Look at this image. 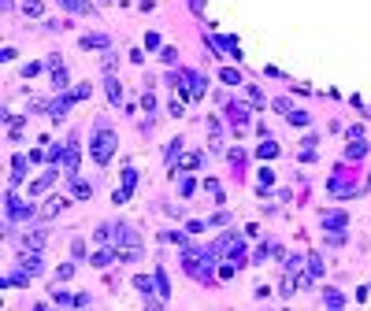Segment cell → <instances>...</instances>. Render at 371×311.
<instances>
[{
    "instance_id": "8992f818",
    "label": "cell",
    "mask_w": 371,
    "mask_h": 311,
    "mask_svg": "<svg viewBox=\"0 0 371 311\" xmlns=\"http://www.w3.org/2000/svg\"><path fill=\"white\" fill-rule=\"evenodd\" d=\"M45 241H49L45 230H30V234H23V252H41Z\"/></svg>"
},
{
    "instance_id": "3957f363",
    "label": "cell",
    "mask_w": 371,
    "mask_h": 311,
    "mask_svg": "<svg viewBox=\"0 0 371 311\" xmlns=\"http://www.w3.org/2000/svg\"><path fill=\"white\" fill-rule=\"evenodd\" d=\"M215 256H230V260H241V252H245V244H241V237L238 234H227V237H219L215 241V248H212Z\"/></svg>"
},
{
    "instance_id": "9c48e42d",
    "label": "cell",
    "mask_w": 371,
    "mask_h": 311,
    "mask_svg": "<svg viewBox=\"0 0 371 311\" xmlns=\"http://www.w3.org/2000/svg\"><path fill=\"white\" fill-rule=\"evenodd\" d=\"M319 219H323V226H327V230H342V226H349V215H342V211H323Z\"/></svg>"
},
{
    "instance_id": "d4e9b609",
    "label": "cell",
    "mask_w": 371,
    "mask_h": 311,
    "mask_svg": "<svg viewBox=\"0 0 371 311\" xmlns=\"http://www.w3.org/2000/svg\"><path fill=\"white\" fill-rule=\"evenodd\" d=\"M308 274H312V278H319V274H323V260H319L316 252L308 256Z\"/></svg>"
},
{
    "instance_id": "7402d4cb",
    "label": "cell",
    "mask_w": 371,
    "mask_h": 311,
    "mask_svg": "<svg viewBox=\"0 0 371 311\" xmlns=\"http://www.w3.org/2000/svg\"><path fill=\"white\" fill-rule=\"evenodd\" d=\"M23 174H26V160H23V156H15V160H11V182H19Z\"/></svg>"
},
{
    "instance_id": "603a6c76",
    "label": "cell",
    "mask_w": 371,
    "mask_h": 311,
    "mask_svg": "<svg viewBox=\"0 0 371 311\" xmlns=\"http://www.w3.org/2000/svg\"><path fill=\"white\" fill-rule=\"evenodd\" d=\"M152 282H156V278H145V274H137V278H134V289H137V293H152Z\"/></svg>"
},
{
    "instance_id": "8d00e7d4",
    "label": "cell",
    "mask_w": 371,
    "mask_h": 311,
    "mask_svg": "<svg viewBox=\"0 0 371 311\" xmlns=\"http://www.w3.org/2000/svg\"><path fill=\"white\" fill-rule=\"evenodd\" d=\"M145 48H160V34H145Z\"/></svg>"
},
{
    "instance_id": "2e32d148",
    "label": "cell",
    "mask_w": 371,
    "mask_h": 311,
    "mask_svg": "<svg viewBox=\"0 0 371 311\" xmlns=\"http://www.w3.org/2000/svg\"><path fill=\"white\" fill-rule=\"evenodd\" d=\"M71 193H75L78 200H89V182H82V178H71Z\"/></svg>"
},
{
    "instance_id": "484cf974",
    "label": "cell",
    "mask_w": 371,
    "mask_h": 311,
    "mask_svg": "<svg viewBox=\"0 0 371 311\" xmlns=\"http://www.w3.org/2000/svg\"><path fill=\"white\" fill-rule=\"evenodd\" d=\"M41 11H45L41 0H26V4H23V15H41Z\"/></svg>"
},
{
    "instance_id": "cb8c5ba5",
    "label": "cell",
    "mask_w": 371,
    "mask_h": 311,
    "mask_svg": "<svg viewBox=\"0 0 371 311\" xmlns=\"http://www.w3.org/2000/svg\"><path fill=\"white\" fill-rule=\"evenodd\" d=\"M156 289H160V293H163V296H167V293H171V282H167V270H163V267H160V270H156Z\"/></svg>"
},
{
    "instance_id": "5bb4252c",
    "label": "cell",
    "mask_w": 371,
    "mask_h": 311,
    "mask_svg": "<svg viewBox=\"0 0 371 311\" xmlns=\"http://www.w3.org/2000/svg\"><path fill=\"white\" fill-rule=\"evenodd\" d=\"M23 270H26V274H41V252H26Z\"/></svg>"
},
{
    "instance_id": "30bf717a",
    "label": "cell",
    "mask_w": 371,
    "mask_h": 311,
    "mask_svg": "<svg viewBox=\"0 0 371 311\" xmlns=\"http://www.w3.org/2000/svg\"><path fill=\"white\" fill-rule=\"evenodd\" d=\"M56 4H63L71 15H93V4H89V0H56Z\"/></svg>"
},
{
    "instance_id": "83f0119b",
    "label": "cell",
    "mask_w": 371,
    "mask_h": 311,
    "mask_svg": "<svg viewBox=\"0 0 371 311\" xmlns=\"http://www.w3.org/2000/svg\"><path fill=\"white\" fill-rule=\"evenodd\" d=\"M219 78H223L227 85H238V82H241V74H238V71H230V67H223V71H219Z\"/></svg>"
},
{
    "instance_id": "d6a6232c",
    "label": "cell",
    "mask_w": 371,
    "mask_h": 311,
    "mask_svg": "<svg viewBox=\"0 0 371 311\" xmlns=\"http://www.w3.org/2000/svg\"><path fill=\"white\" fill-rule=\"evenodd\" d=\"M71 274H75V267H71V263H63V267H59V270H56V278H59V282H67V278H71Z\"/></svg>"
},
{
    "instance_id": "74e56055",
    "label": "cell",
    "mask_w": 371,
    "mask_h": 311,
    "mask_svg": "<svg viewBox=\"0 0 371 311\" xmlns=\"http://www.w3.org/2000/svg\"><path fill=\"white\" fill-rule=\"evenodd\" d=\"M37 71H41V63H26V67H23V78H34Z\"/></svg>"
},
{
    "instance_id": "7c38bea8",
    "label": "cell",
    "mask_w": 371,
    "mask_h": 311,
    "mask_svg": "<svg viewBox=\"0 0 371 311\" xmlns=\"http://www.w3.org/2000/svg\"><path fill=\"white\" fill-rule=\"evenodd\" d=\"M108 45H111L108 34H85L82 37V48H108Z\"/></svg>"
},
{
    "instance_id": "ac0fdd59",
    "label": "cell",
    "mask_w": 371,
    "mask_h": 311,
    "mask_svg": "<svg viewBox=\"0 0 371 311\" xmlns=\"http://www.w3.org/2000/svg\"><path fill=\"white\" fill-rule=\"evenodd\" d=\"M204 189H208V193L215 196V204H223V200H227V193H223V185L215 182V178H208V182H204Z\"/></svg>"
},
{
    "instance_id": "f35d334b",
    "label": "cell",
    "mask_w": 371,
    "mask_h": 311,
    "mask_svg": "<svg viewBox=\"0 0 371 311\" xmlns=\"http://www.w3.org/2000/svg\"><path fill=\"white\" fill-rule=\"evenodd\" d=\"M141 108H145V111H152V108H156V100H152V93H145V96H141Z\"/></svg>"
},
{
    "instance_id": "ffe728a7",
    "label": "cell",
    "mask_w": 371,
    "mask_h": 311,
    "mask_svg": "<svg viewBox=\"0 0 371 311\" xmlns=\"http://www.w3.org/2000/svg\"><path fill=\"white\" fill-rule=\"evenodd\" d=\"M364 152H368V144H364L360 137H353V144H349V148H345V156H349V160H360Z\"/></svg>"
},
{
    "instance_id": "ab89813d",
    "label": "cell",
    "mask_w": 371,
    "mask_h": 311,
    "mask_svg": "<svg viewBox=\"0 0 371 311\" xmlns=\"http://www.w3.org/2000/svg\"><path fill=\"white\" fill-rule=\"evenodd\" d=\"M189 8H193V11H201V8H204V0H189Z\"/></svg>"
},
{
    "instance_id": "ba28073f",
    "label": "cell",
    "mask_w": 371,
    "mask_h": 311,
    "mask_svg": "<svg viewBox=\"0 0 371 311\" xmlns=\"http://www.w3.org/2000/svg\"><path fill=\"white\" fill-rule=\"evenodd\" d=\"M227 119L234 122V130H238V134H241V130H245V122H249V111H245L241 104H227Z\"/></svg>"
},
{
    "instance_id": "e575fe53",
    "label": "cell",
    "mask_w": 371,
    "mask_h": 311,
    "mask_svg": "<svg viewBox=\"0 0 371 311\" xmlns=\"http://www.w3.org/2000/svg\"><path fill=\"white\" fill-rule=\"evenodd\" d=\"M71 93H75V100H85V96H89V85L82 82V85H75V89H71Z\"/></svg>"
},
{
    "instance_id": "836d02e7",
    "label": "cell",
    "mask_w": 371,
    "mask_h": 311,
    "mask_svg": "<svg viewBox=\"0 0 371 311\" xmlns=\"http://www.w3.org/2000/svg\"><path fill=\"white\" fill-rule=\"evenodd\" d=\"M323 300H327V304H330V308H342V296H338V293H334V289H327V296H323Z\"/></svg>"
},
{
    "instance_id": "8fae6325",
    "label": "cell",
    "mask_w": 371,
    "mask_h": 311,
    "mask_svg": "<svg viewBox=\"0 0 371 311\" xmlns=\"http://www.w3.org/2000/svg\"><path fill=\"white\" fill-rule=\"evenodd\" d=\"M52 182H56V167H49V170H45V174L37 178L34 185H30V193H34V196H41V193H45V189H49Z\"/></svg>"
},
{
    "instance_id": "44dd1931",
    "label": "cell",
    "mask_w": 371,
    "mask_h": 311,
    "mask_svg": "<svg viewBox=\"0 0 371 311\" xmlns=\"http://www.w3.org/2000/svg\"><path fill=\"white\" fill-rule=\"evenodd\" d=\"M201 163H204V156H201V152H189V156H186V160L178 163V167H186V170H197Z\"/></svg>"
},
{
    "instance_id": "277c9868",
    "label": "cell",
    "mask_w": 371,
    "mask_h": 311,
    "mask_svg": "<svg viewBox=\"0 0 371 311\" xmlns=\"http://www.w3.org/2000/svg\"><path fill=\"white\" fill-rule=\"evenodd\" d=\"M115 241H119V248H141V234L134 226H127V222L115 226Z\"/></svg>"
},
{
    "instance_id": "d590c367",
    "label": "cell",
    "mask_w": 371,
    "mask_h": 311,
    "mask_svg": "<svg viewBox=\"0 0 371 311\" xmlns=\"http://www.w3.org/2000/svg\"><path fill=\"white\" fill-rule=\"evenodd\" d=\"M271 178H275V174H271V170L264 167V170H260V193H264V189H267V185H271Z\"/></svg>"
},
{
    "instance_id": "1f68e13d",
    "label": "cell",
    "mask_w": 371,
    "mask_h": 311,
    "mask_svg": "<svg viewBox=\"0 0 371 311\" xmlns=\"http://www.w3.org/2000/svg\"><path fill=\"white\" fill-rule=\"evenodd\" d=\"M178 152H182V141H171V144H167V163L178 160Z\"/></svg>"
},
{
    "instance_id": "52a82bcc",
    "label": "cell",
    "mask_w": 371,
    "mask_h": 311,
    "mask_svg": "<svg viewBox=\"0 0 371 311\" xmlns=\"http://www.w3.org/2000/svg\"><path fill=\"white\" fill-rule=\"evenodd\" d=\"M30 215H34V211L26 208V204H19V196H15V193H8V219H11V222H19V219H30Z\"/></svg>"
},
{
    "instance_id": "4fadbf2b",
    "label": "cell",
    "mask_w": 371,
    "mask_h": 311,
    "mask_svg": "<svg viewBox=\"0 0 371 311\" xmlns=\"http://www.w3.org/2000/svg\"><path fill=\"white\" fill-rule=\"evenodd\" d=\"M208 141H212V148H223V130H219V119H208Z\"/></svg>"
},
{
    "instance_id": "6da1fadb",
    "label": "cell",
    "mask_w": 371,
    "mask_h": 311,
    "mask_svg": "<svg viewBox=\"0 0 371 311\" xmlns=\"http://www.w3.org/2000/svg\"><path fill=\"white\" fill-rule=\"evenodd\" d=\"M115 134H111V130L108 126H104V122H97V134H93V160H97V163H101V167H104V163H111V156H115Z\"/></svg>"
},
{
    "instance_id": "e0dca14e",
    "label": "cell",
    "mask_w": 371,
    "mask_h": 311,
    "mask_svg": "<svg viewBox=\"0 0 371 311\" xmlns=\"http://www.w3.org/2000/svg\"><path fill=\"white\" fill-rule=\"evenodd\" d=\"M59 211H63V200H59V196H52V200H45L41 215H45V219H52V215H59Z\"/></svg>"
},
{
    "instance_id": "4dcf8cb0",
    "label": "cell",
    "mask_w": 371,
    "mask_h": 311,
    "mask_svg": "<svg viewBox=\"0 0 371 311\" xmlns=\"http://www.w3.org/2000/svg\"><path fill=\"white\" fill-rule=\"evenodd\" d=\"M249 100H253V108H264V93L256 85H249Z\"/></svg>"
},
{
    "instance_id": "d6986e66",
    "label": "cell",
    "mask_w": 371,
    "mask_h": 311,
    "mask_svg": "<svg viewBox=\"0 0 371 311\" xmlns=\"http://www.w3.org/2000/svg\"><path fill=\"white\" fill-rule=\"evenodd\" d=\"M115 260H119V256L111 252V248H104V252L93 256V267H108V263H115Z\"/></svg>"
},
{
    "instance_id": "5b68a950",
    "label": "cell",
    "mask_w": 371,
    "mask_h": 311,
    "mask_svg": "<svg viewBox=\"0 0 371 311\" xmlns=\"http://www.w3.org/2000/svg\"><path fill=\"white\" fill-rule=\"evenodd\" d=\"M134 185H137V170L134 167H123V189L115 193V204H127L130 193H134Z\"/></svg>"
},
{
    "instance_id": "f1b7e54d",
    "label": "cell",
    "mask_w": 371,
    "mask_h": 311,
    "mask_svg": "<svg viewBox=\"0 0 371 311\" xmlns=\"http://www.w3.org/2000/svg\"><path fill=\"white\" fill-rule=\"evenodd\" d=\"M290 122H293V126H308V111H290Z\"/></svg>"
},
{
    "instance_id": "f546056e",
    "label": "cell",
    "mask_w": 371,
    "mask_h": 311,
    "mask_svg": "<svg viewBox=\"0 0 371 311\" xmlns=\"http://www.w3.org/2000/svg\"><path fill=\"white\" fill-rule=\"evenodd\" d=\"M178 189H182V196H193V193H197V182H193V178H182V185H178Z\"/></svg>"
},
{
    "instance_id": "7a4b0ae2",
    "label": "cell",
    "mask_w": 371,
    "mask_h": 311,
    "mask_svg": "<svg viewBox=\"0 0 371 311\" xmlns=\"http://www.w3.org/2000/svg\"><path fill=\"white\" fill-rule=\"evenodd\" d=\"M212 256H215V252L197 256V248H186L182 263H186V270H189V274H193L197 282H212Z\"/></svg>"
},
{
    "instance_id": "60d3db41",
    "label": "cell",
    "mask_w": 371,
    "mask_h": 311,
    "mask_svg": "<svg viewBox=\"0 0 371 311\" xmlns=\"http://www.w3.org/2000/svg\"><path fill=\"white\" fill-rule=\"evenodd\" d=\"M101 4H108V0H101Z\"/></svg>"
},
{
    "instance_id": "4316f807",
    "label": "cell",
    "mask_w": 371,
    "mask_h": 311,
    "mask_svg": "<svg viewBox=\"0 0 371 311\" xmlns=\"http://www.w3.org/2000/svg\"><path fill=\"white\" fill-rule=\"evenodd\" d=\"M260 156H264V160H275V156H278V144L275 141H264L260 144Z\"/></svg>"
},
{
    "instance_id": "9a60e30c",
    "label": "cell",
    "mask_w": 371,
    "mask_h": 311,
    "mask_svg": "<svg viewBox=\"0 0 371 311\" xmlns=\"http://www.w3.org/2000/svg\"><path fill=\"white\" fill-rule=\"evenodd\" d=\"M104 89H108V100H111V104H119V100H123V89H119L115 74H108V82H104Z\"/></svg>"
}]
</instances>
